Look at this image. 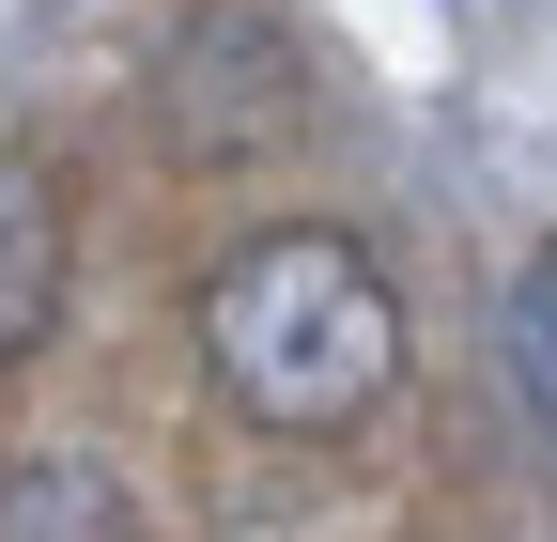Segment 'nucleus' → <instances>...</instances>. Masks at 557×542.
Instances as JSON below:
<instances>
[{
	"instance_id": "nucleus-1",
	"label": "nucleus",
	"mask_w": 557,
	"mask_h": 542,
	"mask_svg": "<svg viewBox=\"0 0 557 542\" xmlns=\"http://www.w3.org/2000/svg\"><path fill=\"white\" fill-rule=\"evenodd\" d=\"M201 372H218L233 419L263 434H357L372 403L403 387V295L357 233H248L218 280H201Z\"/></svg>"
},
{
	"instance_id": "nucleus-2",
	"label": "nucleus",
	"mask_w": 557,
	"mask_h": 542,
	"mask_svg": "<svg viewBox=\"0 0 557 542\" xmlns=\"http://www.w3.org/2000/svg\"><path fill=\"white\" fill-rule=\"evenodd\" d=\"M62 295H78V218H62L47 156H0V372L62 342Z\"/></svg>"
},
{
	"instance_id": "nucleus-3",
	"label": "nucleus",
	"mask_w": 557,
	"mask_h": 542,
	"mask_svg": "<svg viewBox=\"0 0 557 542\" xmlns=\"http://www.w3.org/2000/svg\"><path fill=\"white\" fill-rule=\"evenodd\" d=\"M278 78H295L278 32H263V16H218V32L171 47V124H186L201 156H233V140H263V124H278Z\"/></svg>"
},
{
	"instance_id": "nucleus-4",
	"label": "nucleus",
	"mask_w": 557,
	"mask_h": 542,
	"mask_svg": "<svg viewBox=\"0 0 557 542\" xmlns=\"http://www.w3.org/2000/svg\"><path fill=\"white\" fill-rule=\"evenodd\" d=\"M0 542H139V512L94 449H16L0 465Z\"/></svg>"
},
{
	"instance_id": "nucleus-5",
	"label": "nucleus",
	"mask_w": 557,
	"mask_h": 542,
	"mask_svg": "<svg viewBox=\"0 0 557 542\" xmlns=\"http://www.w3.org/2000/svg\"><path fill=\"white\" fill-rule=\"evenodd\" d=\"M511 357H527V387L557 403V248L527 263V280H511Z\"/></svg>"
}]
</instances>
